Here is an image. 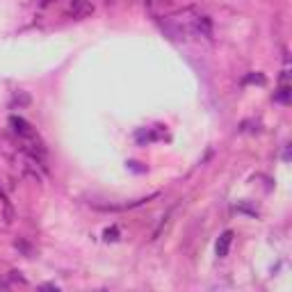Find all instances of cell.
Wrapping results in <instances>:
<instances>
[{
    "instance_id": "1",
    "label": "cell",
    "mask_w": 292,
    "mask_h": 292,
    "mask_svg": "<svg viewBox=\"0 0 292 292\" xmlns=\"http://www.w3.org/2000/svg\"><path fill=\"white\" fill-rule=\"evenodd\" d=\"M91 9L94 7L87 2V0H76L71 5V14H73V18H83V16H87V14H91Z\"/></svg>"
},
{
    "instance_id": "2",
    "label": "cell",
    "mask_w": 292,
    "mask_h": 292,
    "mask_svg": "<svg viewBox=\"0 0 292 292\" xmlns=\"http://www.w3.org/2000/svg\"><path fill=\"white\" fill-rule=\"evenodd\" d=\"M231 240H233V233H231V231L221 235V242L217 245V253H219V256H226L228 247H231Z\"/></svg>"
}]
</instances>
